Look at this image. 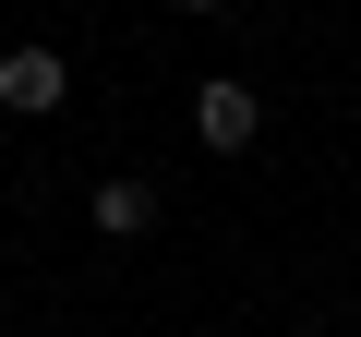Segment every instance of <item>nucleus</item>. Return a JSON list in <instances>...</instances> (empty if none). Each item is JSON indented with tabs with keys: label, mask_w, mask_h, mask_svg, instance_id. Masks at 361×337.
<instances>
[{
	"label": "nucleus",
	"mask_w": 361,
	"mask_h": 337,
	"mask_svg": "<svg viewBox=\"0 0 361 337\" xmlns=\"http://www.w3.org/2000/svg\"><path fill=\"white\" fill-rule=\"evenodd\" d=\"M193 145H217V157H253V145H265V97H253L241 73H205V85H193Z\"/></svg>",
	"instance_id": "1"
},
{
	"label": "nucleus",
	"mask_w": 361,
	"mask_h": 337,
	"mask_svg": "<svg viewBox=\"0 0 361 337\" xmlns=\"http://www.w3.org/2000/svg\"><path fill=\"white\" fill-rule=\"evenodd\" d=\"M73 97V61L61 49H0V109H13V121H49Z\"/></svg>",
	"instance_id": "2"
},
{
	"label": "nucleus",
	"mask_w": 361,
	"mask_h": 337,
	"mask_svg": "<svg viewBox=\"0 0 361 337\" xmlns=\"http://www.w3.org/2000/svg\"><path fill=\"white\" fill-rule=\"evenodd\" d=\"M85 217H97V241H145L157 229V181H97Z\"/></svg>",
	"instance_id": "3"
},
{
	"label": "nucleus",
	"mask_w": 361,
	"mask_h": 337,
	"mask_svg": "<svg viewBox=\"0 0 361 337\" xmlns=\"http://www.w3.org/2000/svg\"><path fill=\"white\" fill-rule=\"evenodd\" d=\"M180 13H229V0H180Z\"/></svg>",
	"instance_id": "4"
}]
</instances>
